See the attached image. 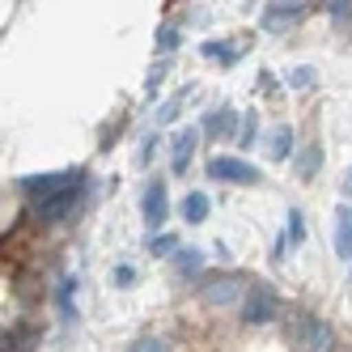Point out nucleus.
Returning a JSON list of instances; mask_svg holds the SVG:
<instances>
[{"label":"nucleus","mask_w":352,"mask_h":352,"mask_svg":"<svg viewBox=\"0 0 352 352\" xmlns=\"http://www.w3.org/2000/svg\"><path fill=\"white\" fill-rule=\"evenodd\" d=\"M276 314H280V301H276V293L272 289H250L246 297H242V322H272Z\"/></svg>","instance_id":"obj_1"},{"label":"nucleus","mask_w":352,"mask_h":352,"mask_svg":"<svg viewBox=\"0 0 352 352\" xmlns=\"http://www.w3.org/2000/svg\"><path fill=\"white\" fill-rule=\"evenodd\" d=\"M293 340L301 348H310V352H327L331 348V327H327L322 318H314V314H301L297 327H293Z\"/></svg>","instance_id":"obj_2"},{"label":"nucleus","mask_w":352,"mask_h":352,"mask_svg":"<svg viewBox=\"0 0 352 352\" xmlns=\"http://www.w3.org/2000/svg\"><path fill=\"white\" fill-rule=\"evenodd\" d=\"M208 174L221 183H259V170L242 157H208Z\"/></svg>","instance_id":"obj_3"},{"label":"nucleus","mask_w":352,"mask_h":352,"mask_svg":"<svg viewBox=\"0 0 352 352\" xmlns=\"http://www.w3.org/2000/svg\"><path fill=\"white\" fill-rule=\"evenodd\" d=\"M199 297L212 301V306H234V301H242V280L238 276H212V280L199 285Z\"/></svg>","instance_id":"obj_4"},{"label":"nucleus","mask_w":352,"mask_h":352,"mask_svg":"<svg viewBox=\"0 0 352 352\" xmlns=\"http://www.w3.org/2000/svg\"><path fill=\"white\" fill-rule=\"evenodd\" d=\"M306 0H280V5H267L263 9V30H285V26H293V21H301L306 17Z\"/></svg>","instance_id":"obj_5"},{"label":"nucleus","mask_w":352,"mask_h":352,"mask_svg":"<svg viewBox=\"0 0 352 352\" xmlns=\"http://www.w3.org/2000/svg\"><path fill=\"white\" fill-rule=\"evenodd\" d=\"M30 195H43V199H52L60 191H72V174H38V179H26L21 183Z\"/></svg>","instance_id":"obj_6"},{"label":"nucleus","mask_w":352,"mask_h":352,"mask_svg":"<svg viewBox=\"0 0 352 352\" xmlns=\"http://www.w3.org/2000/svg\"><path fill=\"white\" fill-rule=\"evenodd\" d=\"M336 255L352 259V204L336 208Z\"/></svg>","instance_id":"obj_7"},{"label":"nucleus","mask_w":352,"mask_h":352,"mask_svg":"<svg viewBox=\"0 0 352 352\" xmlns=\"http://www.w3.org/2000/svg\"><path fill=\"white\" fill-rule=\"evenodd\" d=\"M140 208H144V221H148V225H162V221H166V187H162V183H148Z\"/></svg>","instance_id":"obj_8"},{"label":"nucleus","mask_w":352,"mask_h":352,"mask_svg":"<svg viewBox=\"0 0 352 352\" xmlns=\"http://www.w3.org/2000/svg\"><path fill=\"white\" fill-rule=\"evenodd\" d=\"M72 199H77V187H72V191H60V195H52V199H38V217H43V221H60V217L72 208Z\"/></svg>","instance_id":"obj_9"},{"label":"nucleus","mask_w":352,"mask_h":352,"mask_svg":"<svg viewBox=\"0 0 352 352\" xmlns=\"http://www.w3.org/2000/svg\"><path fill=\"white\" fill-rule=\"evenodd\" d=\"M191 153H195V128H187L179 140H174V153H170V162H174V170H179V174L191 166Z\"/></svg>","instance_id":"obj_10"},{"label":"nucleus","mask_w":352,"mask_h":352,"mask_svg":"<svg viewBox=\"0 0 352 352\" xmlns=\"http://www.w3.org/2000/svg\"><path fill=\"white\" fill-rule=\"evenodd\" d=\"M267 153L280 162V157H289L293 153V128H276L272 136H267Z\"/></svg>","instance_id":"obj_11"},{"label":"nucleus","mask_w":352,"mask_h":352,"mask_svg":"<svg viewBox=\"0 0 352 352\" xmlns=\"http://www.w3.org/2000/svg\"><path fill=\"white\" fill-rule=\"evenodd\" d=\"M183 217H187V221H204V217H208V195H204V191H191V195L183 199Z\"/></svg>","instance_id":"obj_12"},{"label":"nucleus","mask_w":352,"mask_h":352,"mask_svg":"<svg viewBox=\"0 0 352 352\" xmlns=\"http://www.w3.org/2000/svg\"><path fill=\"white\" fill-rule=\"evenodd\" d=\"M148 246H153V255H170V250L179 246V238H174V234H157V238L148 242Z\"/></svg>","instance_id":"obj_13"},{"label":"nucleus","mask_w":352,"mask_h":352,"mask_svg":"<svg viewBox=\"0 0 352 352\" xmlns=\"http://www.w3.org/2000/svg\"><path fill=\"white\" fill-rule=\"evenodd\" d=\"M72 285H77L72 276H68V280L60 285V310H64V314H72Z\"/></svg>","instance_id":"obj_14"},{"label":"nucleus","mask_w":352,"mask_h":352,"mask_svg":"<svg viewBox=\"0 0 352 352\" xmlns=\"http://www.w3.org/2000/svg\"><path fill=\"white\" fill-rule=\"evenodd\" d=\"M204 128H208V132H225V128H230V111L208 115V119H204Z\"/></svg>","instance_id":"obj_15"},{"label":"nucleus","mask_w":352,"mask_h":352,"mask_svg":"<svg viewBox=\"0 0 352 352\" xmlns=\"http://www.w3.org/2000/svg\"><path fill=\"white\" fill-rule=\"evenodd\" d=\"M179 267L183 272H199V255L195 250H179Z\"/></svg>","instance_id":"obj_16"},{"label":"nucleus","mask_w":352,"mask_h":352,"mask_svg":"<svg viewBox=\"0 0 352 352\" xmlns=\"http://www.w3.org/2000/svg\"><path fill=\"white\" fill-rule=\"evenodd\" d=\"M132 280H136V272H132L128 263H119V267H115V285H123V289H128Z\"/></svg>","instance_id":"obj_17"},{"label":"nucleus","mask_w":352,"mask_h":352,"mask_svg":"<svg viewBox=\"0 0 352 352\" xmlns=\"http://www.w3.org/2000/svg\"><path fill=\"white\" fill-rule=\"evenodd\" d=\"M327 13H331L336 21H344V17H352V5H344V0H331V5H327Z\"/></svg>","instance_id":"obj_18"},{"label":"nucleus","mask_w":352,"mask_h":352,"mask_svg":"<svg viewBox=\"0 0 352 352\" xmlns=\"http://www.w3.org/2000/svg\"><path fill=\"white\" fill-rule=\"evenodd\" d=\"M174 115H179V98H170V102H166V107L157 111V119H162V123H170Z\"/></svg>","instance_id":"obj_19"},{"label":"nucleus","mask_w":352,"mask_h":352,"mask_svg":"<svg viewBox=\"0 0 352 352\" xmlns=\"http://www.w3.org/2000/svg\"><path fill=\"white\" fill-rule=\"evenodd\" d=\"M157 38H162V47H166V52H170V47H179V34H174L170 26H162V30H157Z\"/></svg>","instance_id":"obj_20"},{"label":"nucleus","mask_w":352,"mask_h":352,"mask_svg":"<svg viewBox=\"0 0 352 352\" xmlns=\"http://www.w3.org/2000/svg\"><path fill=\"white\" fill-rule=\"evenodd\" d=\"M318 162H322V157H318V148H314V153H306V157H301V174H310V170H318Z\"/></svg>","instance_id":"obj_21"},{"label":"nucleus","mask_w":352,"mask_h":352,"mask_svg":"<svg viewBox=\"0 0 352 352\" xmlns=\"http://www.w3.org/2000/svg\"><path fill=\"white\" fill-rule=\"evenodd\" d=\"M310 77H314L310 68H297V72H293V85H310Z\"/></svg>","instance_id":"obj_22"}]
</instances>
